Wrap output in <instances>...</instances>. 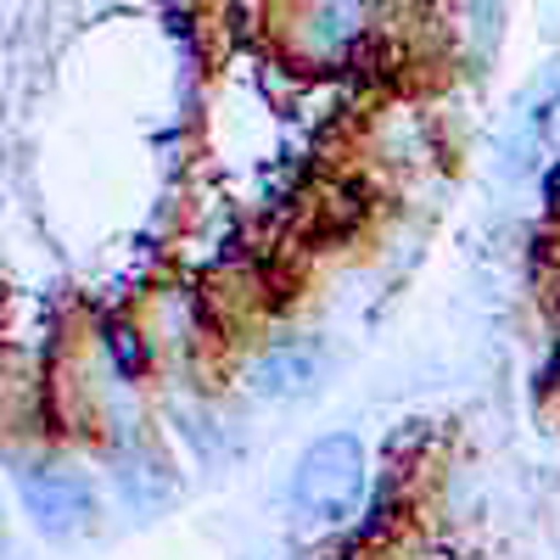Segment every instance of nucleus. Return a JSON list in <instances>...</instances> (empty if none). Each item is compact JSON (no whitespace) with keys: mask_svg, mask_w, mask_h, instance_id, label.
Listing matches in <instances>:
<instances>
[{"mask_svg":"<svg viewBox=\"0 0 560 560\" xmlns=\"http://www.w3.org/2000/svg\"><path fill=\"white\" fill-rule=\"evenodd\" d=\"M364 499V448L353 438H319L292 471V504L314 527H342Z\"/></svg>","mask_w":560,"mask_h":560,"instance_id":"1","label":"nucleus"},{"mask_svg":"<svg viewBox=\"0 0 560 560\" xmlns=\"http://www.w3.org/2000/svg\"><path fill=\"white\" fill-rule=\"evenodd\" d=\"M23 499H28V516L45 533H73L90 516V488L68 471H28L23 477Z\"/></svg>","mask_w":560,"mask_h":560,"instance_id":"2","label":"nucleus"},{"mask_svg":"<svg viewBox=\"0 0 560 560\" xmlns=\"http://www.w3.org/2000/svg\"><path fill=\"white\" fill-rule=\"evenodd\" d=\"M319 376V364L303 353V348H269L253 370H247V387L269 404H287V398H303Z\"/></svg>","mask_w":560,"mask_h":560,"instance_id":"3","label":"nucleus"},{"mask_svg":"<svg viewBox=\"0 0 560 560\" xmlns=\"http://www.w3.org/2000/svg\"><path fill=\"white\" fill-rule=\"evenodd\" d=\"M370 23V0H314L308 12V51L314 57H342Z\"/></svg>","mask_w":560,"mask_h":560,"instance_id":"4","label":"nucleus"},{"mask_svg":"<svg viewBox=\"0 0 560 560\" xmlns=\"http://www.w3.org/2000/svg\"><path fill=\"white\" fill-rule=\"evenodd\" d=\"M538 129H544V140H549V147L560 152V96L544 107V118H538Z\"/></svg>","mask_w":560,"mask_h":560,"instance_id":"5","label":"nucleus"}]
</instances>
